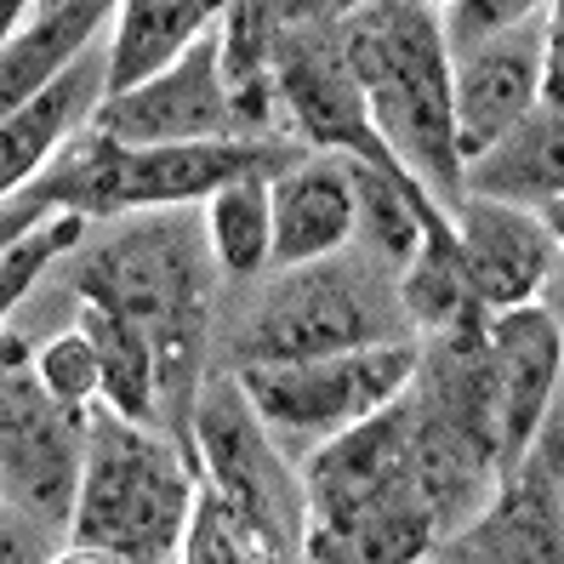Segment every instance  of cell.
<instances>
[{
    "instance_id": "6da1fadb",
    "label": "cell",
    "mask_w": 564,
    "mask_h": 564,
    "mask_svg": "<svg viewBox=\"0 0 564 564\" xmlns=\"http://www.w3.org/2000/svg\"><path fill=\"white\" fill-rule=\"evenodd\" d=\"M206 235L188 212H154L126 223L104 246L80 257V303L109 308L154 348L160 434L194 462L188 416L206 382V319H212V269Z\"/></svg>"
},
{
    "instance_id": "7a4b0ae2",
    "label": "cell",
    "mask_w": 564,
    "mask_h": 564,
    "mask_svg": "<svg viewBox=\"0 0 564 564\" xmlns=\"http://www.w3.org/2000/svg\"><path fill=\"white\" fill-rule=\"evenodd\" d=\"M296 479L308 508L303 547L330 564H422L445 536L416 474L405 400L308 451Z\"/></svg>"
},
{
    "instance_id": "3957f363",
    "label": "cell",
    "mask_w": 564,
    "mask_h": 564,
    "mask_svg": "<svg viewBox=\"0 0 564 564\" xmlns=\"http://www.w3.org/2000/svg\"><path fill=\"white\" fill-rule=\"evenodd\" d=\"M343 63L382 149L416 177V188L451 212L462 200V160L451 131V57L440 41V7L377 0L343 7Z\"/></svg>"
},
{
    "instance_id": "277c9868",
    "label": "cell",
    "mask_w": 564,
    "mask_h": 564,
    "mask_svg": "<svg viewBox=\"0 0 564 564\" xmlns=\"http://www.w3.org/2000/svg\"><path fill=\"white\" fill-rule=\"evenodd\" d=\"M285 138H223V143H177V149H115L91 131V120L57 149L46 165V200L57 212H75L86 223L115 217H154V212H188L194 200H212L217 188L240 177H280L291 160H303Z\"/></svg>"
},
{
    "instance_id": "5b68a950",
    "label": "cell",
    "mask_w": 564,
    "mask_h": 564,
    "mask_svg": "<svg viewBox=\"0 0 564 564\" xmlns=\"http://www.w3.org/2000/svg\"><path fill=\"white\" fill-rule=\"evenodd\" d=\"M194 490H200V468L160 427L120 422L115 411L91 405L69 542L109 547L131 564H165L183 547Z\"/></svg>"
},
{
    "instance_id": "8992f818",
    "label": "cell",
    "mask_w": 564,
    "mask_h": 564,
    "mask_svg": "<svg viewBox=\"0 0 564 564\" xmlns=\"http://www.w3.org/2000/svg\"><path fill=\"white\" fill-rule=\"evenodd\" d=\"M194 440V468L200 485L235 513V524L269 553L274 564H296L308 536V508H303V479L280 456V440L257 422L235 371H217L194 393L188 416Z\"/></svg>"
},
{
    "instance_id": "52a82bcc",
    "label": "cell",
    "mask_w": 564,
    "mask_h": 564,
    "mask_svg": "<svg viewBox=\"0 0 564 564\" xmlns=\"http://www.w3.org/2000/svg\"><path fill=\"white\" fill-rule=\"evenodd\" d=\"M416 359L422 343L400 337L296 365H235V382L274 440H303L308 451H319L388 411L393 400H405V388L416 382Z\"/></svg>"
},
{
    "instance_id": "ba28073f",
    "label": "cell",
    "mask_w": 564,
    "mask_h": 564,
    "mask_svg": "<svg viewBox=\"0 0 564 564\" xmlns=\"http://www.w3.org/2000/svg\"><path fill=\"white\" fill-rule=\"evenodd\" d=\"M86 456V411L57 405L35 377V348L0 330V502L29 524H69Z\"/></svg>"
},
{
    "instance_id": "9c48e42d",
    "label": "cell",
    "mask_w": 564,
    "mask_h": 564,
    "mask_svg": "<svg viewBox=\"0 0 564 564\" xmlns=\"http://www.w3.org/2000/svg\"><path fill=\"white\" fill-rule=\"evenodd\" d=\"M411 337L405 319L382 308V296L359 285L354 269L308 262V269H285L274 291L257 303V314L240 330L235 365H296V359H325L371 343H400Z\"/></svg>"
},
{
    "instance_id": "30bf717a",
    "label": "cell",
    "mask_w": 564,
    "mask_h": 564,
    "mask_svg": "<svg viewBox=\"0 0 564 564\" xmlns=\"http://www.w3.org/2000/svg\"><path fill=\"white\" fill-rule=\"evenodd\" d=\"M91 131L115 149H177V143H223L235 131V104L217 69V29L194 41L172 69L149 86L97 104Z\"/></svg>"
},
{
    "instance_id": "8fae6325",
    "label": "cell",
    "mask_w": 564,
    "mask_h": 564,
    "mask_svg": "<svg viewBox=\"0 0 564 564\" xmlns=\"http://www.w3.org/2000/svg\"><path fill=\"white\" fill-rule=\"evenodd\" d=\"M553 12L558 7H536L508 35L451 57V131L462 165L496 149L530 109H542V52Z\"/></svg>"
},
{
    "instance_id": "7c38bea8",
    "label": "cell",
    "mask_w": 564,
    "mask_h": 564,
    "mask_svg": "<svg viewBox=\"0 0 564 564\" xmlns=\"http://www.w3.org/2000/svg\"><path fill=\"white\" fill-rule=\"evenodd\" d=\"M479 337L496 382V479H508L524 462V451L542 440V427L558 416L564 337H558V314L542 303L490 314Z\"/></svg>"
},
{
    "instance_id": "4fadbf2b",
    "label": "cell",
    "mask_w": 564,
    "mask_h": 564,
    "mask_svg": "<svg viewBox=\"0 0 564 564\" xmlns=\"http://www.w3.org/2000/svg\"><path fill=\"white\" fill-rule=\"evenodd\" d=\"M445 223L456 235L462 291H468V303L485 319L536 303L542 285L558 269V228H547L542 217H530V212L462 194V200L445 212Z\"/></svg>"
},
{
    "instance_id": "5bb4252c",
    "label": "cell",
    "mask_w": 564,
    "mask_h": 564,
    "mask_svg": "<svg viewBox=\"0 0 564 564\" xmlns=\"http://www.w3.org/2000/svg\"><path fill=\"white\" fill-rule=\"evenodd\" d=\"M462 558L474 564H558V416L496 485L490 508L468 519Z\"/></svg>"
},
{
    "instance_id": "9a60e30c",
    "label": "cell",
    "mask_w": 564,
    "mask_h": 564,
    "mask_svg": "<svg viewBox=\"0 0 564 564\" xmlns=\"http://www.w3.org/2000/svg\"><path fill=\"white\" fill-rule=\"evenodd\" d=\"M274 212V251L269 269H308V262L343 257L354 240V177L337 154H303L280 177H269Z\"/></svg>"
},
{
    "instance_id": "2e32d148",
    "label": "cell",
    "mask_w": 564,
    "mask_h": 564,
    "mask_svg": "<svg viewBox=\"0 0 564 564\" xmlns=\"http://www.w3.org/2000/svg\"><path fill=\"white\" fill-rule=\"evenodd\" d=\"M97 104H104V41L91 52H80L23 115H12L0 126V206L46 177L57 149L97 115Z\"/></svg>"
},
{
    "instance_id": "e0dca14e",
    "label": "cell",
    "mask_w": 564,
    "mask_h": 564,
    "mask_svg": "<svg viewBox=\"0 0 564 564\" xmlns=\"http://www.w3.org/2000/svg\"><path fill=\"white\" fill-rule=\"evenodd\" d=\"M109 18L115 7H104V0H46V7H29L18 35L0 46V126L23 115L80 52L104 41Z\"/></svg>"
},
{
    "instance_id": "ac0fdd59",
    "label": "cell",
    "mask_w": 564,
    "mask_h": 564,
    "mask_svg": "<svg viewBox=\"0 0 564 564\" xmlns=\"http://www.w3.org/2000/svg\"><path fill=\"white\" fill-rule=\"evenodd\" d=\"M217 18L223 7H206V0H126L115 7L104 35V104L165 75L194 41L212 35Z\"/></svg>"
},
{
    "instance_id": "d6986e66",
    "label": "cell",
    "mask_w": 564,
    "mask_h": 564,
    "mask_svg": "<svg viewBox=\"0 0 564 564\" xmlns=\"http://www.w3.org/2000/svg\"><path fill=\"white\" fill-rule=\"evenodd\" d=\"M558 109H530L496 149H485L474 165H462V194L474 200H496L542 217L547 228H558Z\"/></svg>"
},
{
    "instance_id": "ffe728a7",
    "label": "cell",
    "mask_w": 564,
    "mask_h": 564,
    "mask_svg": "<svg viewBox=\"0 0 564 564\" xmlns=\"http://www.w3.org/2000/svg\"><path fill=\"white\" fill-rule=\"evenodd\" d=\"M75 330L91 343L97 359V405L115 411L120 422L138 427H160V388H154V348L131 330L126 319H115L109 308L80 303Z\"/></svg>"
},
{
    "instance_id": "44dd1931",
    "label": "cell",
    "mask_w": 564,
    "mask_h": 564,
    "mask_svg": "<svg viewBox=\"0 0 564 564\" xmlns=\"http://www.w3.org/2000/svg\"><path fill=\"white\" fill-rule=\"evenodd\" d=\"M200 235L212 262L228 280H251L269 269L274 251V212H269V177H240L217 188L200 206Z\"/></svg>"
},
{
    "instance_id": "7402d4cb",
    "label": "cell",
    "mask_w": 564,
    "mask_h": 564,
    "mask_svg": "<svg viewBox=\"0 0 564 564\" xmlns=\"http://www.w3.org/2000/svg\"><path fill=\"white\" fill-rule=\"evenodd\" d=\"M86 217H75V212H57V217H46L41 228H29V235L0 257V330H7V319L23 308V296L41 285V274L52 269L57 257H69V251H80V240H86Z\"/></svg>"
},
{
    "instance_id": "603a6c76",
    "label": "cell",
    "mask_w": 564,
    "mask_h": 564,
    "mask_svg": "<svg viewBox=\"0 0 564 564\" xmlns=\"http://www.w3.org/2000/svg\"><path fill=\"white\" fill-rule=\"evenodd\" d=\"M177 564H274V558L262 553L235 524V513H228L217 496L200 485V490H194V513H188V530H183Z\"/></svg>"
},
{
    "instance_id": "cb8c5ba5",
    "label": "cell",
    "mask_w": 564,
    "mask_h": 564,
    "mask_svg": "<svg viewBox=\"0 0 564 564\" xmlns=\"http://www.w3.org/2000/svg\"><path fill=\"white\" fill-rule=\"evenodd\" d=\"M35 377H41V388L52 393L57 405H69V411H91L97 405V359H91V343L80 337L75 325L35 348Z\"/></svg>"
},
{
    "instance_id": "d4e9b609",
    "label": "cell",
    "mask_w": 564,
    "mask_h": 564,
    "mask_svg": "<svg viewBox=\"0 0 564 564\" xmlns=\"http://www.w3.org/2000/svg\"><path fill=\"white\" fill-rule=\"evenodd\" d=\"M536 7H524V0H508V7H496V0H456V7H440V41H445V57H462L474 52L496 35H508L513 23H524Z\"/></svg>"
},
{
    "instance_id": "484cf974",
    "label": "cell",
    "mask_w": 564,
    "mask_h": 564,
    "mask_svg": "<svg viewBox=\"0 0 564 564\" xmlns=\"http://www.w3.org/2000/svg\"><path fill=\"white\" fill-rule=\"evenodd\" d=\"M46 217H57V206L46 200V188H41V183H29L18 200L0 206V257H7V251L29 235V228H41Z\"/></svg>"
},
{
    "instance_id": "4316f807",
    "label": "cell",
    "mask_w": 564,
    "mask_h": 564,
    "mask_svg": "<svg viewBox=\"0 0 564 564\" xmlns=\"http://www.w3.org/2000/svg\"><path fill=\"white\" fill-rule=\"evenodd\" d=\"M0 564H46L41 524L7 513V502H0Z\"/></svg>"
},
{
    "instance_id": "83f0119b",
    "label": "cell",
    "mask_w": 564,
    "mask_h": 564,
    "mask_svg": "<svg viewBox=\"0 0 564 564\" xmlns=\"http://www.w3.org/2000/svg\"><path fill=\"white\" fill-rule=\"evenodd\" d=\"M46 564H131L109 547H86V542H63L57 553H46Z\"/></svg>"
},
{
    "instance_id": "f1b7e54d",
    "label": "cell",
    "mask_w": 564,
    "mask_h": 564,
    "mask_svg": "<svg viewBox=\"0 0 564 564\" xmlns=\"http://www.w3.org/2000/svg\"><path fill=\"white\" fill-rule=\"evenodd\" d=\"M165 564H177V558H165Z\"/></svg>"
}]
</instances>
